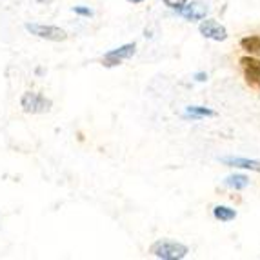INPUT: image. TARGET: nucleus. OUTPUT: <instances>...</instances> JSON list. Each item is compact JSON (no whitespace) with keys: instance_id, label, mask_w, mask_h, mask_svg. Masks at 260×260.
<instances>
[{"instance_id":"obj_1","label":"nucleus","mask_w":260,"mask_h":260,"mask_svg":"<svg viewBox=\"0 0 260 260\" xmlns=\"http://www.w3.org/2000/svg\"><path fill=\"white\" fill-rule=\"evenodd\" d=\"M149 251H151V255L155 259H160V260H182L189 253L188 246L173 240H157L151 246Z\"/></svg>"},{"instance_id":"obj_2","label":"nucleus","mask_w":260,"mask_h":260,"mask_svg":"<svg viewBox=\"0 0 260 260\" xmlns=\"http://www.w3.org/2000/svg\"><path fill=\"white\" fill-rule=\"evenodd\" d=\"M51 106H53V102L49 98H46L42 93H37V91H25L20 96V108L27 115L47 113Z\"/></svg>"},{"instance_id":"obj_3","label":"nucleus","mask_w":260,"mask_h":260,"mask_svg":"<svg viewBox=\"0 0 260 260\" xmlns=\"http://www.w3.org/2000/svg\"><path fill=\"white\" fill-rule=\"evenodd\" d=\"M24 29L27 33H31V35H35V37L44 38V40H51V42H64L68 38V33L64 31L62 27H58V25L27 22V24H24Z\"/></svg>"},{"instance_id":"obj_4","label":"nucleus","mask_w":260,"mask_h":260,"mask_svg":"<svg viewBox=\"0 0 260 260\" xmlns=\"http://www.w3.org/2000/svg\"><path fill=\"white\" fill-rule=\"evenodd\" d=\"M135 53H137V44L131 42V44H124L120 47H117V49H111L108 51L104 58H102V66H106V68H115V66H120L124 60H129V58L133 57Z\"/></svg>"},{"instance_id":"obj_5","label":"nucleus","mask_w":260,"mask_h":260,"mask_svg":"<svg viewBox=\"0 0 260 260\" xmlns=\"http://www.w3.org/2000/svg\"><path fill=\"white\" fill-rule=\"evenodd\" d=\"M240 66H242V73L246 82L255 89H260V58H255L251 55L240 58Z\"/></svg>"},{"instance_id":"obj_6","label":"nucleus","mask_w":260,"mask_h":260,"mask_svg":"<svg viewBox=\"0 0 260 260\" xmlns=\"http://www.w3.org/2000/svg\"><path fill=\"white\" fill-rule=\"evenodd\" d=\"M198 31H200L202 37L210 38V40H215V42H224V40H228V29H226L220 22H216V20H213V19L200 20Z\"/></svg>"},{"instance_id":"obj_7","label":"nucleus","mask_w":260,"mask_h":260,"mask_svg":"<svg viewBox=\"0 0 260 260\" xmlns=\"http://www.w3.org/2000/svg\"><path fill=\"white\" fill-rule=\"evenodd\" d=\"M177 13L189 22H198V20H204L208 17L210 6L206 2H200V0H193V2H186V6L177 9Z\"/></svg>"},{"instance_id":"obj_8","label":"nucleus","mask_w":260,"mask_h":260,"mask_svg":"<svg viewBox=\"0 0 260 260\" xmlns=\"http://www.w3.org/2000/svg\"><path fill=\"white\" fill-rule=\"evenodd\" d=\"M222 164L231 165V167H240V169H249V171H260V160L246 159V157H222L218 159Z\"/></svg>"},{"instance_id":"obj_9","label":"nucleus","mask_w":260,"mask_h":260,"mask_svg":"<svg viewBox=\"0 0 260 260\" xmlns=\"http://www.w3.org/2000/svg\"><path fill=\"white\" fill-rule=\"evenodd\" d=\"M206 117H216V111L204 106H188L184 113V118H191V120H202Z\"/></svg>"},{"instance_id":"obj_10","label":"nucleus","mask_w":260,"mask_h":260,"mask_svg":"<svg viewBox=\"0 0 260 260\" xmlns=\"http://www.w3.org/2000/svg\"><path fill=\"white\" fill-rule=\"evenodd\" d=\"M224 186H226V188H231V189H235V191L246 189L249 186V177L248 175H242V173L229 175V177H226V180H224Z\"/></svg>"},{"instance_id":"obj_11","label":"nucleus","mask_w":260,"mask_h":260,"mask_svg":"<svg viewBox=\"0 0 260 260\" xmlns=\"http://www.w3.org/2000/svg\"><path fill=\"white\" fill-rule=\"evenodd\" d=\"M213 216L220 222H231L236 218V210L229 208V206H215L213 208Z\"/></svg>"},{"instance_id":"obj_12","label":"nucleus","mask_w":260,"mask_h":260,"mask_svg":"<svg viewBox=\"0 0 260 260\" xmlns=\"http://www.w3.org/2000/svg\"><path fill=\"white\" fill-rule=\"evenodd\" d=\"M240 47L249 55H257L260 53V35H249L240 40Z\"/></svg>"},{"instance_id":"obj_13","label":"nucleus","mask_w":260,"mask_h":260,"mask_svg":"<svg viewBox=\"0 0 260 260\" xmlns=\"http://www.w3.org/2000/svg\"><path fill=\"white\" fill-rule=\"evenodd\" d=\"M162 2H164L169 9H180L182 6H186L188 0H162Z\"/></svg>"},{"instance_id":"obj_14","label":"nucleus","mask_w":260,"mask_h":260,"mask_svg":"<svg viewBox=\"0 0 260 260\" xmlns=\"http://www.w3.org/2000/svg\"><path fill=\"white\" fill-rule=\"evenodd\" d=\"M73 13L82 15V17H93V11H91L89 7H84V6H75L73 7Z\"/></svg>"},{"instance_id":"obj_15","label":"nucleus","mask_w":260,"mask_h":260,"mask_svg":"<svg viewBox=\"0 0 260 260\" xmlns=\"http://www.w3.org/2000/svg\"><path fill=\"white\" fill-rule=\"evenodd\" d=\"M195 80H197V82H206V80H208V73H197V75H195Z\"/></svg>"},{"instance_id":"obj_16","label":"nucleus","mask_w":260,"mask_h":260,"mask_svg":"<svg viewBox=\"0 0 260 260\" xmlns=\"http://www.w3.org/2000/svg\"><path fill=\"white\" fill-rule=\"evenodd\" d=\"M127 2H131V4H140V2H144V0H127Z\"/></svg>"}]
</instances>
